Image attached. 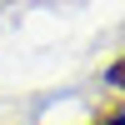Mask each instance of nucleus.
I'll use <instances>...</instances> for the list:
<instances>
[{
  "instance_id": "f03ea898",
  "label": "nucleus",
  "mask_w": 125,
  "mask_h": 125,
  "mask_svg": "<svg viewBox=\"0 0 125 125\" xmlns=\"http://www.w3.org/2000/svg\"><path fill=\"white\" fill-rule=\"evenodd\" d=\"M100 125H125V110H115V115H105Z\"/></svg>"
},
{
  "instance_id": "f257e3e1",
  "label": "nucleus",
  "mask_w": 125,
  "mask_h": 125,
  "mask_svg": "<svg viewBox=\"0 0 125 125\" xmlns=\"http://www.w3.org/2000/svg\"><path fill=\"white\" fill-rule=\"evenodd\" d=\"M105 80H110V85H115V90H125V55H120V60H115V65H110V70H105Z\"/></svg>"
}]
</instances>
